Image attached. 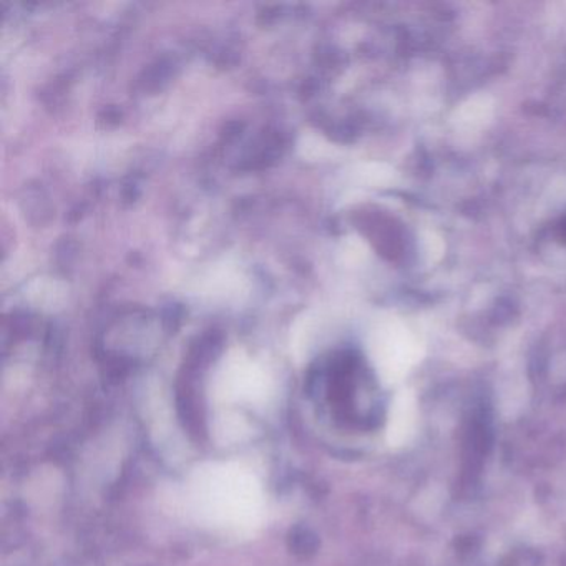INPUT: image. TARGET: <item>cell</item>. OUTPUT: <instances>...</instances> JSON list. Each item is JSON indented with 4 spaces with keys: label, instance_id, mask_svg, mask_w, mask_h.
I'll return each instance as SVG.
<instances>
[{
    "label": "cell",
    "instance_id": "obj_1",
    "mask_svg": "<svg viewBox=\"0 0 566 566\" xmlns=\"http://www.w3.org/2000/svg\"><path fill=\"white\" fill-rule=\"evenodd\" d=\"M397 406L399 407L390 417L389 436L390 442L400 446V443L407 442L409 437L416 432L417 412L413 400L403 399Z\"/></svg>",
    "mask_w": 566,
    "mask_h": 566
},
{
    "label": "cell",
    "instance_id": "obj_2",
    "mask_svg": "<svg viewBox=\"0 0 566 566\" xmlns=\"http://www.w3.org/2000/svg\"><path fill=\"white\" fill-rule=\"evenodd\" d=\"M562 230H563V237L566 238V220H565V223H563Z\"/></svg>",
    "mask_w": 566,
    "mask_h": 566
}]
</instances>
